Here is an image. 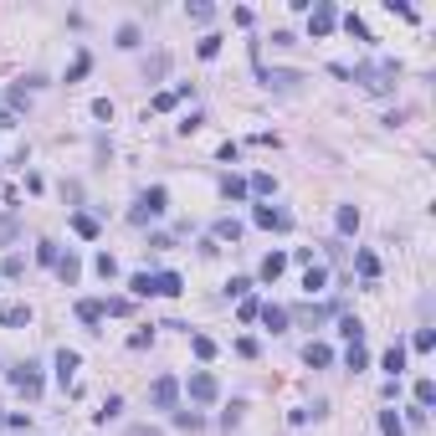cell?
I'll list each match as a JSON object with an SVG mask.
<instances>
[{
    "label": "cell",
    "mask_w": 436,
    "mask_h": 436,
    "mask_svg": "<svg viewBox=\"0 0 436 436\" xmlns=\"http://www.w3.org/2000/svg\"><path fill=\"white\" fill-rule=\"evenodd\" d=\"M257 308H262L257 298H242V308H236V313H242V324H252V319H257Z\"/></svg>",
    "instance_id": "cell-54"
},
{
    "label": "cell",
    "mask_w": 436,
    "mask_h": 436,
    "mask_svg": "<svg viewBox=\"0 0 436 436\" xmlns=\"http://www.w3.org/2000/svg\"><path fill=\"white\" fill-rule=\"evenodd\" d=\"M92 118H98V124H113V98H92Z\"/></svg>",
    "instance_id": "cell-43"
},
{
    "label": "cell",
    "mask_w": 436,
    "mask_h": 436,
    "mask_svg": "<svg viewBox=\"0 0 436 436\" xmlns=\"http://www.w3.org/2000/svg\"><path fill=\"white\" fill-rule=\"evenodd\" d=\"M6 426H10V431H26V426H31V416H26V411H10Z\"/></svg>",
    "instance_id": "cell-55"
},
{
    "label": "cell",
    "mask_w": 436,
    "mask_h": 436,
    "mask_svg": "<svg viewBox=\"0 0 436 436\" xmlns=\"http://www.w3.org/2000/svg\"><path fill=\"white\" fill-rule=\"evenodd\" d=\"M6 380L26 395V401H36V395H42V385H47V380H42V364H31V360L10 364V369H6Z\"/></svg>",
    "instance_id": "cell-3"
},
{
    "label": "cell",
    "mask_w": 436,
    "mask_h": 436,
    "mask_svg": "<svg viewBox=\"0 0 436 436\" xmlns=\"http://www.w3.org/2000/svg\"><path fill=\"white\" fill-rule=\"evenodd\" d=\"M175 426H185V431H201V416H195V411H175Z\"/></svg>",
    "instance_id": "cell-51"
},
{
    "label": "cell",
    "mask_w": 436,
    "mask_h": 436,
    "mask_svg": "<svg viewBox=\"0 0 436 436\" xmlns=\"http://www.w3.org/2000/svg\"><path fill=\"white\" fill-rule=\"evenodd\" d=\"M57 257H62L57 242H36V262H42V267H57Z\"/></svg>",
    "instance_id": "cell-35"
},
{
    "label": "cell",
    "mask_w": 436,
    "mask_h": 436,
    "mask_svg": "<svg viewBox=\"0 0 436 436\" xmlns=\"http://www.w3.org/2000/svg\"><path fill=\"white\" fill-rule=\"evenodd\" d=\"M303 364H313V369H328V364H334V349H328L324 339H308V344H303Z\"/></svg>",
    "instance_id": "cell-14"
},
{
    "label": "cell",
    "mask_w": 436,
    "mask_h": 436,
    "mask_svg": "<svg viewBox=\"0 0 436 436\" xmlns=\"http://www.w3.org/2000/svg\"><path fill=\"white\" fill-rule=\"evenodd\" d=\"M6 103H10V113H21V108H31V92H26V87H10Z\"/></svg>",
    "instance_id": "cell-42"
},
{
    "label": "cell",
    "mask_w": 436,
    "mask_h": 436,
    "mask_svg": "<svg viewBox=\"0 0 436 436\" xmlns=\"http://www.w3.org/2000/svg\"><path fill=\"white\" fill-rule=\"evenodd\" d=\"M328 313H334V308H319V303H308V308H298V319L308 324V328H319V324L328 319Z\"/></svg>",
    "instance_id": "cell-36"
},
{
    "label": "cell",
    "mask_w": 436,
    "mask_h": 436,
    "mask_svg": "<svg viewBox=\"0 0 436 436\" xmlns=\"http://www.w3.org/2000/svg\"><path fill=\"white\" fill-rule=\"evenodd\" d=\"M87 72H92V57H87V51H77V62L67 67V83H83Z\"/></svg>",
    "instance_id": "cell-38"
},
{
    "label": "cell",
    "mask_w": 436,
    "mask_h": 436,
    "mask_svg": "<svg viewBox=\"0 0 436 436\" xmlns=\"http://www.w3.org/2000/svg\"><path fill=\"white\" fill-rule=\"evenodd\" d=\"M246 293H252V277H231L226 283V298H246Z\"/></svg>",
    "instance_id": "cell-47"
},
{
    "label": "cell",
    "mask_w": 436,
    "mask_h": 436,
    "mask_svg": "<svg viewBox=\"0 0 436 436\" xmlns=\"http://www.w3.org/2000/svg\"><path fill=\"white\" fill-rule=\"evenodd\" d=\"M380 369H385L390 380H401V375H405V344H401V339H395V344L380 354Z\"/></svg>",
    "instance_id": "cell-15"
},
{
    "label": "cell",
    "mask_w": 436,
    "mask_h": 436,
    "mask_svg": "<svg viewBox=\"0 0 436 436\" xmlns=\"http://www.w3.org/2000/svg\"><path fill=\"white\" fill-rule=\"evenodd\" d=\"M283 267H287V252H267V257H262V267H257V277H262V283H277Z\"/></svg>",
    "instance_id": "cell-17"
},
{
    "label": "cell",
    "mask_w": 436,
    "mask_h": 436,
    "mask_svg": "<svg viewBox=\"0 0 436 436\" xmlns=\"http://www.w3.org/2000/svg\"><path fill=\"white\" fill-rule=\"evenodd\" d=\"M339 334H344L349 344H364V324L360 319H339Z\"/></svg>",
    "instance_id": "cell-37"
},
{
    "label": "cell",
    "mask_w": 436,
    "mask_h": 436,
    "mask_svg": "<svg viewBox=\"0 0 436 436\" xmlns=\"http://www.w3.org/2000/svg\"><path fill=\"white\" fill-rule=\"evenodd\" d=\"M169 72V57H154L149 67H144V83H160V77Z\"/></svg>",
    "instance_id": "cell-44"
},
{
    "label": "cell",
    "mask_w": 436,
    "mask_h": 436,
    "mask_svg": "<svg viewBox=\"0 0 436 436\" xmlns=\"http://www.w3.org/2000/svg\"><path fill=\"white\" fill-rule=\"evenodd\" d=\"M257 319L267 324L272 334H287V324H293V313H287L283 303H262V308H257Z\"/></svg>",
    "instance_id": "cell-12"
},
{
    "label": "cell",
    "mask_w": 436,
    "mask_h": 436,
    "mask_svg": "<svg viewBox=\"0 0 436 436\" xmlns=\"http://www.w3.org/2000/svg\"><path fill=\"white\" fill-rule=\"evenodd\" d=\"M242 411H246V405H242V401H231V411H226V416H221V421H226V431L236 426V421H242Z\"/></svg>",
    "instance_id": "cell-56"
},
{
    "label": "cell",
    "mask_w": 436,
    "mask_h": 436,
    "mask_svg": "<svg viewBox=\"0 0 436 436\" xmlns=\"http://www.w3.org/2000/svg\"><path fill=\"white\" fill-rule=\"evenodd\" d=\"M334 26H339L334 0H313V6H308V36H328Z\"/></svg>",
    "instance_id": "cell-6"
},
{
    "label": "cell",
    "mask_w": 436,
    "mask_h": 436,
    "mask_svg": "<svg viewBox=\"0 0 436 436\" xmlns=\"http://www.w3.org/2000/svg\"><path fill=\"white\" fill-rule=\"evenodd\" d=\"M221 195H226V201H246V180L242 175H226V180H221Z\"/></svg>",
    "instance_id": "cell-31"
},
{
    "label": "cell",
    "mask_w": 436,
    "mask_h": 436,
    "mask_svg": "<svg viewBox=\"0 0 436 436\" xmlns=\"http://www.w3.org/2000/svg\"><path fill=\"white\" fill-rule=\"evenodd\" d=\"M128 293H134V298H149V272H134V277H128Z\"/></svg>",
    "instance_id": "cell-46"
},
{
    "label": "cell",
    "mask_w": 436,
    "mask_h": 436,
    "mask_svg": "<svg viewBox=\"0 0 436 436\" xmlns=\"http://www.w3.org/2000/svg\"><path fill=\"white\" fill-rule=\"evenodd\" d=\"M0 426H6V416H0Z\"/></svg>",
    "instance_id": "cell-59"
},
{
    "label": "cell",
    "mask_w": 436,
    "mask_h": 436,
    "mask_svg": "<svg viewBox=\"0 0 436 436\" xmlns=\"http://www.w3.org/2000/svg\"><path fill=\"white\" fill-rule=\"evenodd\" d=\"M411 395H416V405H421V411H431V405H436V380H426V375H421Z\"/></svg>",
    "instance_id": "cell-23"
},
{
    "label": "cell",
    "mask_w": 436,
    "mask_h": 436,
    "mask_svg": "<svg viewBox=\"0 0 436 436\" xmlns=\"http://www.w3.org/2000/svg\"><path fill=\"white\" fill-rule=\"evenodd\" d=\"M92 272H98L103 283H113V277H118V257H113V252H98V262H92Z\"/></svg>",
    "instance_id": "cell-27"
},
{
    "label": "cell",
    "mask_w": 436,
    "mask_h": 436,
    "mask_svg": "<svg viewBox=\"0 0 436 436\" xmlns=\"http://www.w3.org/2000/svg\"><path fill=\"white\" fill-rule=\"evenodd\" d=\"M57 277H62V287H77V277H83V257H77L72 246L57 257Z\"/></svg>",
    "instance_id": "cell-13"
},
{
    "label": "cell",
    "mask_w": 436,
    "mask_h": 436,
    "mask_svg": "<svg viewBox=\"0 0 436 436\" xmlns=\"http://www.w3.org/2000/svg\"><path fill=\"white\" fill-rule=\"evenodd\" d=\"M231 21H236V26H252V21H257V10H252V6H236V10H231Z\"/></svg>",
    "instance_id": "cell-53"
},
{
    "label": "cell",
    "mask_w": 436,
    "mask_h": 436,
    "mask_svg": "<svg viewBox=\"0 0 436 436\" xmlns=\"http://www.w3.org/2000/svg\"><path fill=\"white\" fill-rule=\"evenodd\" d=\"M185 16H190L195 26H206L210 16H216V6H210V0H190V6H185Z\"/></svg>",
    "instance_id": "cell-28"
},
{
    "label": "cell",
    "mask_w": 436,
    "mask_h": 436,
    "mask_svg": "<svg viewBox=\"0 0 436 436\" xmlns=\"http://www.w3.org/2000/svg\"><path fill=\"white\" fill-rule=\"evenodd\" d=\"M385 10H390V16H405V21H416V6H405V0H385Z\"/></svg>",
    "instance_id": "cell-49"
},
{
    "label": "cell",
    "mask_w": 436,
    "mask_h": 436,
    "mask_svg": "<svg viewBox=\"0 0 436 436\" xmlns=\"http://www.w3.org/2000/svg\"><path fill=\"white\" fill-rule=\"evenodd\" d=\"M257 77H262L267 92H293L303 83V72H287V67H257Z\"/></svg>",
    "instance_id": "cell-7"
},
{
    "label": "cell",
    "mask_w": 436,
    "mask_h": 436,
    "mask_svg": "<svg viewBox=\"0 0 436 436\" xmlns=\"http://www.w3.org/2000/svg\"><path fill=\"white\" fill-rule=\"evenodd\" d=\"M246 190L267 201V195H277V180H272V175H252V185H246Z\"/></svg>",
    "instance_id": "cell-40"
},
{
    "label": "cell",
    "mask_w": 436,
    "mask_h": 436,
    "mask_svg": "<svg viewBox=\"0 0 436 436\" xmlns=\"http://www.w3.org/2000/svg\"><path fill=\"white\" fill-rule=\"evenodd\" d=\"M0 328H31V303H0Z\"/></svg>",
    "instance_id": "cell-11"
},
{
    "label": "cell",
    "mask_w": 436,
    "mask_h": 436,
    "mask_svg": "<svg viewBox=\"0 0 436 436\" xmlns=\"http://www.w3.org/2000/svg\"><path fill=\"white\" fill-rule=\"evenodd\" d=\"M0 128H16V113L10 108H0Z\"/></svg>",
    "instance_id": "cell-58"
},
{
    "label": "cell",
    "mask_w": 436,
    "mask_h": 436,
    "mask_svg": "<svg viewBox=\"0 0 436 436\" xmlns=\"http://www.w3.org/2000/svg\"><path fill=\"white\" fill-rule=\"evenodd\" d=\"M236 354H242V360H257L262 344H257V339H236Z\"/></svg>",
    "instance_id": "cell-50"
},
{
    "label": "cell",
    "mask_w": 436,
    "mask_h": 436,
    "mask_svg": "<svg viewBox=\"0 0 436 436\" xmlns=\"http://www.w3.org/2000/svg\"><path fill=\"white\" fill-rule=\"evenodd\" d=\"M334 231H339V242L360 231V206H339V210H334Z\"/></svg>",
    "instance_id": "cell-16"
},
{
    "label": "cell",
    "mask_w": 436,
    "mask_h": 436,
    "mask_svg": "<svg viewBox=\"0 0 436 436\" xmlns=\"http://www.w3.org/2000/svg\"><path fill=\"white\" fill-rule=\"evenodd\" d=\"M380 436H405V421L395 411H380Z\"/></svg>",
    "instance_id": "cell-34"
},
{
    "label": "cell",
    "mask_w": 436,
    "mask_h": 436,
    "mask_svg": "<svg viewBox=\"0 0 436 436\" xmlns=\"http://www.w3.org/2000/svg\"><path fill=\"white\" fill-rule=\"evenodd\" d=\"M124 436H165V431H160V426H149V421H144V426H128Z\"/></svg>",
    "instance_id": "cell-57"
},
{
    "label": "cell",
    "mask_w": 436,
    "mask_h": 436,
    "mask_svg": "<svg viewBox=\"0 0 436 436\" xmlns=\"http://www.w3.org/2000/svg\"><path fill=\"white\" fill-rule=\"evenodd\" d=\"M185 277L180 272H149V298H180Z\"/></svg>",
    "instance_id": "cell-9"
},
{
    "label": "cell",
    "mask_w": 436,
    "mask_h": 436,
    "mask_svg": "<svg viewBox=\"0 0 436 436\" xmlns=\"http://www.w3.org/2000/svg\"><path fill=\"white\" fill-rule=\"evenodd\" d=\"M149 344H154V328H139V334L128 339V349H149Z\"/></svg>",
    "instance_id": "cell-52"
},
{
    "label": "cell",
    "mask_w": 436,
    "mask_h": 436,
    "mask_svg": "<svg viewBox=\"0 0 436 436\" xmlns=\"http://www.w3.org/2000/svg\"><path fill=\"white\" fill-rule=\"evenodd\" d=\"M175 103H180L175 92H154V103H149V108H154V113H169V108H175Z\"/></svg>",
    "instance_id": "cell-48"
},
{
    "label": "cell",
    "mask_w": 436,
    "mask_h": 436,
    "mask_svg": "<svg viewBox=\"0 0 436 436\" xmlns=\"http://www.w3.org/2000/svg\"><path fill=\"white\" fill-rule=\"evenodd\" d=\"M149 405L175 416V411H180V380H175V375H160V380L149 385Z\"/></svg>",
    "instance_id": "cell-5"
},
{
    "label": "cell",
    "mask_w": 436,
    "mask_h": 436,
    "mask_svg": "<svg viewBox=\"0 0 436 436\" xmlns=\"http://www.w3.org/2000/svg\"><path fill=\"white\" fill-rule=\"evenodd\" d=\"M118 416H124V401H118V395H108V401H103V411L92 416V421H98V426H108V421H118Z\"/></svg>",
    "instance_id": "cell-32"
},
{
    "label": "cell",
    "mask_w": 436,
    "mask_h": 436,
    "mask_svg": "<svg viewBox=\"0 0 436 436\" xmlns=\"http://www.w3.org/2000/svg\"><path fill=\"white\" fill-rule=\"evenodd\" d=\"M16 236H21V216L16 210H0V246H10Z\"/></svg>",
    "instance_id": "cell-22"
},
{
    "label": "cell",
    "mask_w": 436,
    "mask_h": 436,
    "mask_svg": "<svg viewBox=\"0 0 436 436\" xmlns=\"http://www.w3.org/2000/svg\"><path fill=\"white\" fill-rule=\"evenodd\" d=\"M0 272H6L10 283H16V277H26V257H21V252H10V257H6V267H0Z\"/></svg>",
    "instance_id": "cell-41"
},
{
    "label": "cell",
    "mask_w": 436,
    "mask_h": 436,
    "mask_svg": "<svg viewBox=\"0 0 436 436\" xmlns=\"http://www.w3.org/2000/svg\"><path fill=\"white\" fill-rule=\"evenodd\" d=\"M364 364H369V349H364V344H349V349H344V369H354V375H360Z\"/></svg>",
    "instance_id": "cell-29"
},
{
    "label": "cell",
    "mask_w": 436,
    "mask_h": 436,
    "mask_svg": "<svg viewBox=\"0 0 436 436\" xmlns=\"http://www.w3.org/2000/svg\"><path fill=\"white\" fill-rule=\"evenodd\" d=\"M190 349H195V360H216V339L210 334H190Z\"/></svg>",
    "instance_id": "cell-30"
},
{
    "label": "cell",
    "mask_w": 436,
    "mask_h": 436,
    "mask_svg": "<svg viewBox=\"0 0 436 436\" xmlns=\"http://www.w3.org/2000/svg\"><path fill=\"white\" fill-rule=\"evenodd\" d=\"M411 349H416V354H431V349H436V328H416Z\"/></svg>",
    "instance_id": "cell-39"
},
{
    "label": "cell",
    "mask_w": 436,
    "mask_h": 436,
    "mask_svg": "<svg viewBox=\"0 0 436 436\" xmlns=\"http://www.w3.org/2000/svg\"><path fill=\"white\" fill-rule=\"evenodd\" d=\"M195 51H201L206 62H210V57H221V36H201V42H195Z\"/></svg>",
    "instance_id": "cell-45"
},
{
    "label": "cell",
    "mask_w": 436,
    "mask_h": 436,
    "mask_svg": "<svg viewBox=\"0 0 436 436\" xmlns=\"http://www.w3.org/2000/svg\"><path fill=\"white\" fill-rule=\"evenodd\" d=\"M165 210H169V190H165V185H149V190H144L139 201H134L128 221H134V226H144V221H160Z\"/></svg>",
    "instance_id": "cell-2"
},
{
    "label": "cell",
    "mask_w": 436,
    "mask_h": 436,
    "mask_svg": "<svg viewBox=\"0 0 436 436\" xmlns=\"http://www.w3.org/2000/svg\"><path fill=\"white\" fill-rule=\"evenodd\" d=\"M118 47H124V51H134V47H144V31H139V26H134V21H124V26H118Z\"/></svg>",
    "instance_id": "cell-25"
},
{
    "label": "cell",
    "mask_w": 436,
    "mask_h": 436,
    "mask_svg": "<svg viewBox=\"0 0 436 436\" xmlns=\"http://www.w3.org/2000/svg\"><path fill=\"white\" fill-rule=\"evenodd\" d=\"M98 308L108 319H124V313H134V298H98Z\"/></svg>",
    "instance_id": "cell-24"
},
{
    "label": "cell",
    "mask_w": 436,
    "mask_h": 436,
    "mask_svg": "<svg viewBox=\"0 0 436 436\" xmlns=\"http://www.w3.org/2000/svg\"><path fill=\"white\" fill-rule=\"evenodd\" d=\"M72 231L92 242V236H98V216H87V210H72Z\"/></svg>",
    "instance_id": "cell-26"
},
{
    "label": "cell",
    "mask_w": 436,
    "mask_h": 436,
    "mask_svg": "<svg viewBox=\"0 0 436 436\" xmlns=\"http://www.w3.org/2000/svg\"><path fill=\"white\" fill-rule=\"evenodd\" d=\"M303 287H308V293H324V287H328V267H324V262L303 267Z\"/></svg>",
    "instance_id": "cell-20"
},
{
    "label": "cell",
    "mask_w": 436,
    "mask_h": 436,
    "mask_svg": "<svg viewBox=\"0 0 436 436\" xmlns=\"http://www.w3.org/2000/svg\"><path fill=\"white\" fill-rule=\"evenodd\" d=\"M185 390H190V401H195V405H210V401H221V380L210 375V369H190Z\"/></svg>",
    "instance_id": "cell-4"
},
{
    "label": "cell",
    "mask_w": 436,
    "mask_h": 436,
    "mask_svg": "<svg viewBox=\"0 0 436 436\" xmlns=\"http://www.w3.org/2000/svg\"><path fill=\"white\" fill-rule=\"evenodd\" d=\"M354 272H360L364 283H375V277H380V257L375 252H354Z\"/></svg>",
    "instance_id": "cell-21"
},
{
    "label": "cell",
    "mask_w": 436,
    "mask_h": 436,
    "mask_svg": "<svg viewBox=\"0 0 436 436\" xmlns=\"http://www.w3.org/2000/svg\"><path fill=\"white\" fill-rule=\"evenodd\" d=\"M77 319H83V324L92 328V334H103V328H98V324H103V308H98V298H83V303H77Z\"/></svg>",
    "instance_id": "cell-19"
},
{
    "label": "cell",
    "mask_w": 436,
    "mask_h": 436,
    "mask_svg": "<svg viewBox=\"0 0 436 436\" xmlns=\"http://www.w3.org/2000/svg\"><path fill=\"white\" fill-rule=\"evenodd\" d=\"M77 364H83V354H77V349H57V385H62V390H72Z\"/></svg>",
    "instance_id": "cell-10"
},
{
    "label": "cell",
    "mask_w": 436,
    "mask_h": 436,
    "mask_svg": "<svg viewBox=\"0 0 436 436\" xmlns=\"http://www.w3.org/2000/svg\"><path fill=\"white\" fill-rule=\"evenodd\" d=\"M339 26H344L349 36H360V42H375V36H369V26H364L360 16H354V10H349V16H339Z\"/></svg>",
    "instance_id": "cell-33"
},
{
    "label": "cell",
    "mask_w": 436,
    "mask_h": 436,
    "mask_svg": "<svg viewBox=\"0 0 436 436\" xmlns=\"http://www.w3.org/2000/svg\"><path fill=\"white\" fill-rule=\"evenodd\" d=\"M349 83H360L364 92H375V98H385V92H395V83H401V62H395V57H375V62H360V67H349Z\"/></svg>",
    "instance_id": "cell-1"
},
{
    "label": "cell",
    "mask_w": 436,
    "mask_h": 436,
    "mask_svg": "<svg viewBox=\"0 0 436 436\" xmlns=\"http://www.w3.org/2000/svg\"><path fill=\"white\" fill-rule=\"evenodd\" d=\"M252 221H257L262 231H293V216H287L283 206H257V210H252Z\"/></svg>",
    "instance_id": "cell-8"
},
{
    "label": "cell",
    "mask_w": 436,
    "mask_h": 436,
    "mask_svg": "<svg viewBox=\"0 0 436 436\" xmlns=\"http://www.w3.org/2000/svg\"><path fill=\"white\" fill-rule=\"evenodd\" d=\"M210 242H242V221H231V216H221L216 226H210Z\"/></svg>",
    "instance_id": "cell-18"
}]
</instances>
